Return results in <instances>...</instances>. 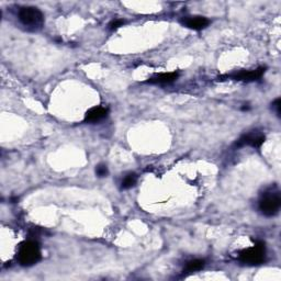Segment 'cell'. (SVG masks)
Returning <instances> with one entry per match:
<instances>
[{
	"mask_svg": "<svg viewBox=\"0 0 281 281\" xmlns=\"http://www.w3.org/2000/svg\"><path fill=\"white\" fill-rule=\"evenodd\" d=\"M264 73H265V68H264V67H259V68L255 70H242V72H238L236 74L230 75V78L238 82H255L258 81L259 78H262Z\"/></svg>",
	"mask_w": 281,
	"mask_h": 281,
	"instance_id": "obj_6",
	"label": "cell"
},
{
	"mask_svg": "<svg viewBox=\"0 0 281 281\" xmlns=\"http://www.w3.org/2000/svg\"><path fill=\"white\" fill-rule=\"evenodd\" d=\"M265 244L263 242H258L256 243L254 247L242 250L238 255V258L241 262L248 264V265H259L265 261Z\"/></svg>",
	"mask_w": 281,
	"mask_h": 281,
	"instance_id": "obj_3",
	"label": "cell"
},
{
	"mask_svg": "<svg viewBox=\"0 0 281 281\" xmlns=\"http://www.w3.org/2000/svg\"><path fill=\"white\" fill-rule=\"evenodd\" d=\"M178 78V73H165V74H158L156 76L149 78L148 83H154V85H167V83H174L176 79Z\"/></svg>",
	"mask_w": 281,
	"mask_h": 281,
	"instance_id": "obj_9",
	"label": "cell"
},
{
	"mask_svg": "<svg viewBox=\"0 0 281 281\" xmlns=\"http://www.w3.org/2000/svg\"><path fill=\"white\" fill-rule=\"evenodd\" d=\"M272 108L275 109L277 116H280V98H277L274 103H272Z\"/></svg>",
	"mask_w": 281,
	"mask_h": 281,
	"instance_id": "obj_14",
	"label": "cell"
},
{
	"mask_svg": "<svg viewBox=\"0 0 281 281\" xmlns=\"http://www.w3.org/2000/svg\"><path fill=\"white\" fill-rule=\"evenodd\" d=\"M18 18L24 27L32 31L39 30L44 23L43 14L35 7H22L19 10Z\"/></svg>",
	"mask_w": 281,
	"mask_h": 281,
	"instance_id": "obj_1",
	"label": "cell"
},
{
	"mask_svg": "<svg viewBox=\"0 0 281 281\" xmlns=\"http://www.w3.org/2000/svg\"><path fill=\"white\" fill-rule=\"evenodd\" d=\"M205 265V262L203 259H194V261H190L187 263L186 266V271L188 272H195V271H199L202 269Z\"/></svg>",
	"mask_w": 281,
	"mask_h": 281,
	"instance_id": "obj_10",
	"label": "cell"
},
{
	"mask_svg": "<svg viewBox=\"0 0 281 281\" xmlns=\"http://www.w3.org/2000/svg\"><path fill=\"white\" fill-rule=\"evenodd\" d=\"M281 198L279 192H266L259 200V210L264 215L274 216L279 212Z\"/></svg>",
	"mask_w": 281,
	"mask_h": 281,
	"instance_id": "obj_4",
	"label": "cell"
},
{
	"mask_svg": "<svg viewBox=\"0 0 281 281\" xmlns=\"http://www.w3.org/2000/svg\"><path fill=\"white\" fill-rule=\"evenodd\" d=\"M109 174V170H108V167L106 165H103V164H100L97 167H96V175L98 176V177H107Z\"/></svg>",
	"mask_w": 281,
	"mask_h": 281,
	"instance_id": "obj_12",
	"label": "cell"
},
{
	"mask_svg": "<svg viewBox=\"0 0 281 281\" xmlns=\"http://www.w3.org/2000/svg\"><path fill=\"white\" fill-rule=\"evenodd\" d=\"M264 142H265V135L262 133H258L257 131H253L250 133L244 134L240 140H238L235 146L236 148H243L245 145H250L253 148H259Z\"/></svg>",
	"mask_w": 281,
	"mask_h": 281,
	"instance_id": "obj_5",
	"label": "cell"
},
{
	"mask_svg": "<svg viewBox=\"0 0 281 281\" xmlns=\"http://www.w3.org/2000/svg\"><path fill=\"white\" fill-rule=\"evenodd\" d=\"M41 259L40 246L34 241L23 242L18 250V262L22 266H33Z\"/></svg>",
	"mask_w": 281,
	"mask_h": 281,
	"instance_id": "obj_2",
	"label": "cell"
},
{
	"mask_svg": "<svg viewBox=\"0 0 281 281\" xmlns=\"http://www.w3.org/2000/svg\"><path fill=\"white\" fill-rule=\"evenodd\" d=\"M182 24L184 27L192 29V30H202V29L207 28L209 26L210 21L209 19L204 18V17H200V16H196V17H187L184 18L182 21Z\"/></svg>",
	"mask_w": 281,
	"mask_h": 281,
	"instance_id": "obj_7",
	"label": "cell"
},
{
	"mask_svg": "<svg viewBox=\"0 0 281 281\" xmlns=\"http://www.w3.org/2000/svg\"><path fill=\"white\" fill-rule=\"evenodd\" d=\"M123 24H124V21H123V20L116 19V20L111 21L110 24H109V29H110V30H116V29H118V28L122 27Z\"/></svg>",
	"mask_w": 281,
	"mask_h": 281,
	"instance_id": "obj_13",
	"label": "cell"
},
{
	"mask_svg": "<svg viewBox=\"0 0 281 281\" xmlns=\"http://www.w3.org/2000/svg\"><path fill=\"white\" fill-rule=\"evenodd\" d=\"M137 182V176L135 174H129L124 177V179L122 180V189H130V188H132L135 186V183Z\"/></svg>",
	"mask_w": 281,
	"mask_h": 281,
	"instance_id": "obj_11",
	"label": "cell"
},
{
	"mask_svg": "<svg viewBox=\"0 0 281 281\" xmlns=\"http://www.w3.org/2000/svg\"><path fill=\"white\" fill-rule=\"evenodd\" d=\"M108 112L109 110L104 107L91 108L90 110H88L85 115V121L86 122H90V123L99 122V121H101L102 119L106 118V116H108Z\"/></svg>",
	"mask_w": 281,
	"mask_h": 281,
	"instance_id": "obj_8",
	"label": "cell"
}]
</instances>
